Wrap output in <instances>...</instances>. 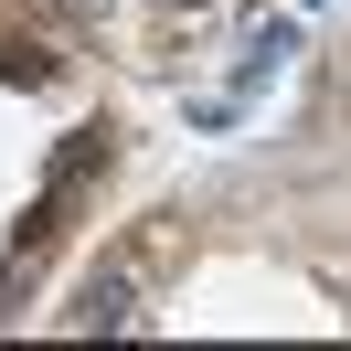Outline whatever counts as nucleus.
Returning <instances> with one entry per match:
<instances>
[{"label":"nucleus","mask_w":351,"mask_h":351,"mask_svg":"<svg viewBox=\"0 0 351 351\" xmlns=\"http://www.w3.org/2000/svg\"><path fill=\"white\" fill-rule=\"evenodd\" d=\"M75 330H138V308H128V277H96V287H86V308H75Z\"/></svg>","instance_id":"f257e3e1"},{"label":"nucleus","mask_w":351,"mask_h":351,"mask_svg":"<svg viewBox=\"0 0 351 351\" xmlns=\"http://www.w3.org/2000/svg\"><path fill=\"white\" fill-rule=\"evenodd\" d=\"M0 75H11V86H43L53 53H43V43H0Z\"/></svg>","instance_id":"f03ea898"}]
</instances>
